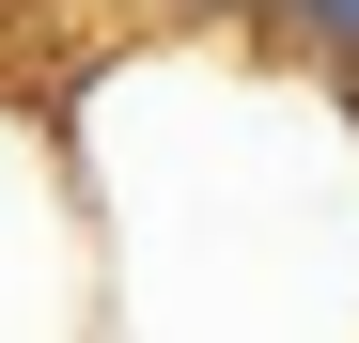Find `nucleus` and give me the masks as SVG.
Wrapping results in <instances>:
<instances>
[{"label":"nucleus","mask_w":359,"mask_h":343,"mask_svg":"<svg viewBox=\"0 0 359 343\" xmlns=\"http://www.w3.org/2000/svg\"><path fill=\"white\" fill-rule=\"evenodd\" d=\"M281 16H297V31H313V47H328V63H359V0H281Z\"/></svg>","instance_id":"nucleus-1"}]
</instances>
